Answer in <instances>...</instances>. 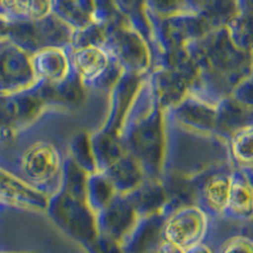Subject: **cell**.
<instances>
[{"label":"cell","instance_id":"7","mask_svg":"<svg viewBox=\"0 0 253 253\" xmlns=\"http://www.w3.org/2000/svg\"><path fill=\"white\" fill-rule=\"evenodd\" d=\"M230 152L242 171H253V124L241 126L232 135Z\"/></svg>","mask_w":253,"mask_h":253},{"label":"cell","instance_id":"5","mask_svg":"<svg viewBox=\"0 0 253 253\" xmlns=\"http://www.w3.org/2000/svg\"><path fill=\"white\" fill-rule=\"evenodd\" d=\"M227 209L241 219H253V181L246 171L232 175Z\"/></svg>","mask_w":253,"mask_h":253},{"label":"cell","instance_id":"10","mask_svg":"<svg viewBox=\"0 0 253 253\" xmlns=\"http://www.w3.org/2000/svg\"><path fill=\"white\" fill-rule=\"evenodd\" d=\"M232 175H216L210 178L203 189V195L208 207L216 213L227 210L229 200Z\"/></svg>","mask_w":253,"mask_h":253},{"label":"cell","instance_id":"12","mask_svg":"<svg viewBox=\"0 0 253 253\" xmlns=\"http://www.w3.org/2000/svg\"><path fill=\"white\" fill-rule=\"evenodd\" d=\"M146 8L160 18L189 12L186 0H146Z\"/></svg>","mask_w":253,"mask_h":253},{"label":"cell","instance_id":"9","mask_svg":"<svg viewBox=\"0 0 253 253\" xmlns=\"http://www.w3.org/2000/svg\"><path fill=\"white\" fill-rule=\"evenodd\" d=\"M227 31L232 43L242 52H253V14L248 12H239L227 24Z\"/></svg>","mask_w":253,"mask_h":253},{"label":"cell","instance_id":"2","mask_svg":"<svg viewBox=\"0 0 253 253\" xmlns=\"http://www.w3.org/2000/svg\"><path fill=\"white\" fill-rule=\"evenodd\" d=\"M60 166L57 150L47 142H36L27 147L19 156L22 178L38 190L56 177Z\"/></svg>","mask_w":253,"mask_h":253},{"label":"cell","instance_id":"6","mask_svg":"<svg viewBox=\"0 0 253 253\" xmlns=\"http://www.w3.org/2000/svg\"><path fill=\"white\" fill-rule=\"evenodd\" d=\"M32 66L37 79L46 81H57L66 74V62L62 60L61 52L55 48H43L32 56Z\"/></svg>","mask_w":253,"mask_h":253},{"label":"cell","instance_id":"14","mask_svg":"<svg viewBox=\"0 0 253 253\" xmlns=\"http://www.w3.org/2000/svg\"><path fill=\"white\" fill-rule=\"evenodd\" d=\"M18 4L19 0H0V17L5 18L9 22L19 20Z\"/></svg>","mask_w":253,"mask_h":253},{"label":"cell","instance_id":"4","mask_svg":"<svg viewBox=\"0 0 253 253\" xmlns=\"http://www.w3.org/2000/svg\"><path fill=\"white\" fill-rule=\"evenodd\" d=\"M0 200L27 209H42L46 204V199L40 190L1 167H0Z\"/></svg>","mask_w":253,"mask_h":253},{"label":"cell","instance_id":"3","mask_svg":"<svg viewBox=\"0 0 253 253\" xmlns=\"http://www.w3.org/2000/svg\"><path fill=\"white\" fill-rule=\"evenodd\" d=\"M207 218L196 208H185L173 214L165 227V238L175 245L191 250L204 236Z\"/></svg>","mask_w":253,"mask_h":253},{"label":"cell","instance_id":"13","mask_svg":"<svg viewBox=\"0 0 253 253\" xmlns=\"http://www.w3.org/2000/svg\"><path fill=\"white\" fill-rule=\"evenodd\" d=\"M220 253H253V241L246 237H234L227 241Z\"/></svg>","mask_w":253,"mask_h":253},{"label":"cell","instance_id":"8","mask_svg":"<svg viewBox=\"0 0 253 253\" xmlns=\"http://www.w3.org/2000/svg\"><path fill=\"white\" fill-rule=\"evenodd\" d=\"M74 63L81 78L92 80L99 78L108 67V56L98 47H84L75 53Z\"/></svg>","mask_w":253,"mask_h":253},{"label":"cell","instance_id":"15","mask_svg":"<svg viewBox=\"0 0 253 253\" xmlns=\"http://www.w3.org/2000/svg\"><path fill=\"white\" fill-rule=\"evenodd\" d=\"M158 253H187L186 250L180 246L175 245L172 242H164L161 245V247L158 248Z\"/></svg>","mask_w":253,"mask_h":253},{"label":"cell","instance_id":"16","mask_svg":"<svg viewBox=\"0 0 253 253\" xmlns=\"http://www.w3.org/2000/svg\"><path fill=\"white\" fill-rule=\"evenodd\" d=\"M189 253H211V252H210L205 246L198 245L195 246V247L191 248V250H189Z\"/></svg>","mask_w":253,"mask_h":253},{"label":"cell","instance_id":"11","mask_svg":"<svg viewBox=\"0 0 253 253\" xmlns=\"http://www.w3.org/2000/svg\"><path fill=\"white\" fill-rule=\"evenodd\" d=\"M53 13V0H19L18 15L20 19L37 20L43 19Z\"/></svg>","mask_w":253,"mask_h":253},{"label":"cell","instance_id":"1","mask_svg":"<svg viewBox=\"0 0 253 253\" xmlns=\"http://www.w3.org/2000/svg\"><path fill=\"white\" fill-rule=\"evenodd\" d=\"M32 58L8 38L0 41V94H14L35 85Z\"/></svg>","mask_w":253,"mask_h":253}]
</instances>
